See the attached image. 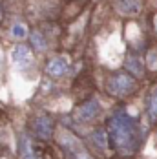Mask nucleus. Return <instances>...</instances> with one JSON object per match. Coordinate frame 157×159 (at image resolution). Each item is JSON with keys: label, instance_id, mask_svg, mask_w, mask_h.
<instances>
[{"label": "nucleus", "instance_id": "2", "mask_svg": "<svg viewBox=\"0 0 157 159\" xmlns=\"http://www.w3.org/2000/svg\"><path fill=\"white\" fill-rule=\"evenodd\" d=\"M59 144L64 154V159H93L92 154L86 150V146L70 132L59 134Z\"/></svg>", "mask_w": 157, "mask_h": 159}, {"label": "nucleus", "instance_id": "4", "mask_svg": "<svg viewBox=\"0 0 157 159\" xmlns=\"http://www.w3.org/2000/svg\"><path fill=\"white\" fill-rule=\"evenodd\" d=\"M11 62L15 64L16 68H20V70L31 66L33 64L31 49L28 48L26 44H16L15 48L11 49Z\"/></svg>", "mask_w": 157, "mask_h": 159}, {"label": "nucleus", "instance_id": "10", "mask_svg": "<svg viewBox=\"0 0 157 159\" xmlns=\"http://www.w3.org/2000/svg\"><path fill=\"white\" fill-rule=\"evenodd\" d=\"M148 117L152 123L157 121V88H154L148 97Z\"/></svg>", "mask_w": 157, "mask_h": 159}, {"label": "nucleus", "instance_id": "6", "mask_svg": "<svg viewBox=\"0 0 157 159\" xmlns=\"http://www.w3.org/2000/svg\"><path fill=\"white\" fill-rule=\"evenodd\" d=\"M68 68H70V64H68V59L66 57H55V59H51L46 66V73L49 77H53V79H59V77H62L68 73Z\"/></svg>", "mask_w": 157, "mask_h": 159}, {"label": "nucleus", "instance_id": "8", "mask_svg": "<svg viewBox=\"0 0 157 159\" xmlns=\"http://www.w3.org/2000/svg\"><path fill=\"white\" fill-rule=\"evenodd\" d=\"M115 7L121 15L126 16H133L141 11V0H117Z\"/></svg>", "mask_w": 157, "mask_h": 159}, {"label": "nucleus", "instance_id": "15", "mask_svg": "<svg viewBox=\"0 0 157 159\" xmlns=\"http://www.w3.org/2000/svg\"><path fill=\"white\" fill-rule=\"evenodd\" d=\"M146 66L150 70H157V49H150L146 55Z\"/></svg>", "mask_w": 157, "mask_h": 159}, {"label": "nucleus", "instance_id": "16", "mask_svg": "<svg viewBox=\"0 0 157 159\" xmlns=\"http://www.w3.org/2000/svg\"><path fill=\"white\" fill-rule=\"evenodd\" d=\"M154 26L157 28V15H155V18H154Z\"/></svg>", "mask_w": 157, "mask_h": 159}, {"label": "nucleus", "instance_id": "7", "mask_svg": "<svg viewBox=\"0 0 157 159\" xmlns=\"http://www.w3.org/2000/svg\"><path fill=\"white\" fill-rule=\"evenodd\" d=\"M99 111H101V104H99V101L97 99H92V101H88L86 104H82L77 111V119L78 121H82V123H88V121H93L95 117L99 115Z\"/></svg>", "mask_w": 157, "mask_h": 159}, {"label": "nucleus", "instance_id": "9", "mask_svg": "<svg viewBox=\"0 0 157 159\" xmlns=\"http://www.w3.org/2000/svg\"><path fill=\"white\" fill-rule=\"evenodd\" d=\"M18 154H20V159H37V154H35V148H33L31 137L28 134H22L20 135V141H18Z\"/></svg>", "mask_w": 157, "mask_h": 159}, {"label": "nucleus", "instance_id": "3", "mask_svg": "<svg viewBox=\"0 0 157 159\" xmlns=\"http://www.w3.org/2000/svg\"><path fill=\"white\" fill-rule=\"evenodd\" d=\"M108 90L111 95L115 97H124L128 93H132L135 90V80L132 79L128 73H117L113 75L108 82Z\"/></svg>", "mask_w": 157, "mask_h": 159}, {"label": "nucleus", "instance_id": "1", "mask_svg": "<svg viewBox=\"0 0 157 159\" xmlns=\"http://www.w3.org/2000/svg\"><path fill=\"white\" fill-rule=\"evenodd\" d=\"M108 130H110V139L113 146L123 156L133 154L142 141V132L137 119L126 113L124 110L113 111V115L108 121Z\"/></svg>", "mask_w": 157, "mask_h": 159}, {"label": "nucleus", "instance_id": "5", "mask_svg": "<svg viewBox=\"0 0 157 159\" xmlns=\"http://www.w3.org/2000/svg\"><path fill=\"white\" fill-rule=\"evenodd\" d=\"M33 132L38 139H44L47 141L51 135H53V121L51 117L47 115H38L35 121H33Z\"/></svg>", "mask_w": 157, "mask_h": 159}, {"label": "nucleus", "instance_id": "11", "mask_svg": "<svg viewBox=\"0 0 157 159\" xmlns=\"http://www.w3.org/2000/svg\"><path fill=\"white\" fill-rule=\"evenodd\" d=\"M29 39H31V44H33V48L37 49V51H46L47 42H46V39L42 37L40 31H33L31 35H29Z\"/></svg>", "mask_w": 157, "mask_h": 159}, {"label": "nucleus", "instance_id": "17", "mask_svg": "<svg viewBox=\"0 0 157 159\" xmlns=\"http://www.w3.org/2000/svg\"><path fill=\"white\" fill-rule=\"evenodd\" d=\"M0 20H2V4H0Z\"/></svg>", "mask_w": 157, "mask_h": 159}, {"label": "nucleus", "instance_id": "13", "mask_svg": "<svg viewBox=\"0 0 157 159\" xmlns=\"http://www.w3.org/2000/svg\"><path fill=\"white\" fill-rule=\"evenodd\" d=\"M11 37L16 39V40L26 39V37H28V28H26L22 22H15V24L11 26Z\"/></svg>", "mask_w": 157, "mask_h": 159}, {"label": "nucleus", "instance_id": "14", "mask_svg": "<svg viewBox=\"0 0 157 159\" xmlns=\"http://www.w3.org/2000/svg\"><path fill=\"white\" fill-rule=\"evenodd\" d=\"M92 141L97 144V148H106V134L102 130H97L92 135Z\"/></svg>", "mask_w": 157, "mask_h": 159}, {"label": "nucleus", "instance_id": "12", "mask_svg": "<svg viewBox=\"0 0 157 159\" xmlns=\"http://www.w3.org/2000/svg\"><path fill=\"white\" fill-rule=\"evenodd\" d=\"M126 70L130 71V73H133V75H142V64L141 61L137 59V57H130L128 61H126Z\"/></svg>", "mask_w": 157, "mask_h": 159}]
</instances>
